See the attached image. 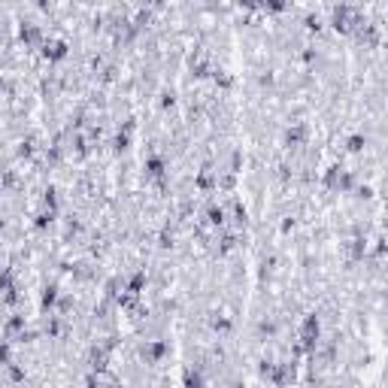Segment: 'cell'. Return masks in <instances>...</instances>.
<instances>
[{"label":"cell","instance_id":"10","mask_svg":"<svg viewBox=\"0 0 388 388\" xmlns=\"http://www.w3.org/2000/svg\"><path fill=\"white\" fill-rule=\"evenodd\" d=\"M364 149V137H349V152H361Z\"/></svg>","mask_w":388,"mask_h":388},{"label":"cell","instance_id":"4","mask_svg":"<svg viewBox=\"0 0 388 388\" xmlns=\"http://www.w3.org/2000/svg\"><path fill=\"white\" fill-rule=\"evenodd\" d=\"M206 222H209L212 228H225V222H228V209H225V206H209V209H206Z\"/></svg>","mask_w":388,"mask_h":388},{"label":"cell","instance_id":"7","mask_svg":"<svg viewBox=\"0 0 388 388\" xmlns=\"http://www.w3.org/2000/svg\"><path fill=\"white\" fill-rule=\"evenodd\" d=\"M55 300H58V288H55V285H49L39 304H42V310H52V307H55Z\"/></svg>","mask_w":388,"mask_h":388},{"label":"cell","instance_id":"1","mask_svg":"<svg viewBox=\"0 0 388 388\" xmlns=\"http://www.w3.org/2000/svg\"><path fill=\"white\" fill-rule=\"evenodd\" d=\"M42 58H46V61H61V58H67V42H64V39H46V42H42Z\"/></svg>","mask_w":388,"mask_h":388},{"label":"cell","instance_id":"8","mask_svg":"<svg viewBox=\"0 0 388 388\" xmlns=\"http://www.w3.org/2000/svg\"><path fill=\"white\" fill-rule=\"evenodd\" d=\"M0 364H12V346L9 343H0Z\"/></svg>","mask_w":388,"mask_h":388},{"label":"cell","instance_id":"5","mask_svg":"<svg viewBox=\"0 0 388 388\" xmlns=\"http://www.w3.org/2000/svg\"><path fill=\"white\" fill-rule=\"evenodd\" d=\"M167 355V343H149V346H143V358L146 361H161Z\"/></svg>","mask_w":388,"mask_h":388},{"label":"cell","instance_id":"6","mask_svg":"<svg viewBox=\"0 0 388 388\" xmlns=\"http://www.w3.org/2000/svg\"><path fill=\"white\" fill-rule=\"evenodd\" d=\"M3 328H6V334H9V337L15 340V337H18V334L24 331V316H12V319H9V322L3 325Z\"/></svg>","mask_w":388,"mask_h":388},{"label":"cell","instance_id":"3","mask_svg":"<svg viewBox=\"0 0 388 388\" xmlns=\"http://www.w3.org/2000/svg\"><path fill=\"white\" fill-rule=\"evenodd\" d=\"M18 33H21V39H24V46H36V42L42 39V33H39V27H36V24H30V21H24Z\"/></svg>","mask_w":388,"mask_h":388},{"label":"cell","instance_id":"11","mask_svg":"<svg viewBox=\"0 0 388 388\" xmlns=\"http://www.w3.org/2000/svg\"><path fill=\"white\" fill-rule=\"evenodd\" d=\"M176 103V94L173 91H161V106H173Z\"/></svg>","mask_w":388,"mask_h":388},{"label":"cell","instance_id":"9","mask_svg":"<svg viewBox=\"0 0 388 388\" xmlns=\"http://www.w3.org/2000/svg\"><path fill=\"white\" fill-rule=\"evenodd\" d=\"M127 143H131V137H127V131H124V134H118V137L112 140V146H115V152H124V149H127Z\"/></svg>","mask_w":388,"mask_h":388},{"label":"cell","instance_id":"2","mask_svg":"<svg viewBox=\"0 0 388 388\" xmlns=\"http://www.w3.org/2000/svg\"><path fill=\"white\" fill-rule=\"evenodd\" d=\"M307 137H310L307 124H291V127H288V134H285V143H288L291 149H300V146L307 143Z\"/></svg>","mask_w":388,"mask_h":388}]
</instances>
